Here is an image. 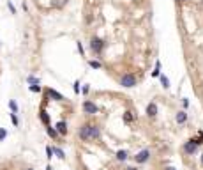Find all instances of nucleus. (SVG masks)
<instances>
[{
	"mask_svg": "<svg viewBox=\"0 0 203 170\" xmlns=\"http://www.w3.org/2000/svg\"><path fill=\"white\" fill-rule=\"evenodd\" d=\"M104 46H106L104 39H101V37H92V39H90V50H92V53L101 55V53H103V50H104Z\"/></svg>",
	"mask_w": 203,
	"mask_h": 170,
	"instance_id": "nucleus-1",
	"label": "nucleus"
},
{
	"mask_svg": "<svg viewBox=\"0 0 203 170\" xmlns=\"http://www.w3.org/2000/svg\"><path fill=\"white\" fill-rule=\"evenodd\" d=\"M136 83H138V80H136V76H134L133 73H126V75H122V78H120V85L126 87V89L136 87Z\"/></svg>",
	"mask_w": 203,
	"mask_h": 170,
	"instance_id": "nucleus-2",
	"label": "nucleus"
},
{
	"mask_svg": "<svg viewBox=\"0 0 203 170\" xmlns=\"http://www.w3.org/2000/svg\"><path fill=\"white\" fill-rule=\"evenodd\" d=\"M81 108H83L85 113H88V115H96V113H99V106L94 103V101H90V99H85L83 105H81Z\"/></svg>",
	"mask_w": 203,
	"mask_h": 170,
	"instance_id": "nucleus-3",
	"label": "nucleus"
},
{
	"mask_svg": "<svg viewBox=\"0 0 203 170\" xmlns=\"http://www.w3.org/2000/svg\"><path fill=\"white\" fill-rule=\"evenodd\" d=\"M198 147H200V145H196L194 140L189 138V140L184 144V152H185L187 156H193V154H196V152H198Z\"/></svg>",
	"mask_w": 203,
	"mask_h": 170,
	"instance_id": "nucleus-4",
	"label": "nucleus"
},
{
	"mask_svg": "<svg viewBox=\"0 0 203 170\" xmlns=\"http://www.w3.org/2000/svg\"><path fill=\"white\" fill-rule=\"evenodd\" d=\"M148 160H150V149H143V151H140L138 154L134 156V161L138 163V165H143V163H147Z\"/></svg>",
	"mask_w": 203,
	"mask_h": 170,
	"instance_id": "nucleus-5",
	"label": "nucleus"
},
{
	"mask_svg": "<svg viewBox=\"0 0 203 170\" xmlns=\"http://www.w3.org/2000/svg\"><path fill=\"white\" fill-rule=\"evenodd\" d=\"M80 140L81 142H90V124H83V126L80 127Z\"/></svg>",
	"mask_w": 203,
	"mask_h": 170,
	"instance_id": "nucleus-6",
	"label": "nucleus"
},
{
	"mask_svg": "<svg viewBox=\"0 0 203 170\" xmlns=\"http://www.w3.org/2000/svg\"><path fill=\"white\" fill-rule=\"evenodd\" d=\"M157 112H159V108H157V103H154V101H150L147 105V110H145V113H147V117H150V119H154L155 115H157Z\"/></svg>",
	"mask_w": 203,
	"mask_h": 170,
	"instance_id": "nucleus-7",
	"label": "nucleus"
},
{
	"mask_svg": "<svg viewBox=\"0 0 203 170\" xmlns=\"http://www.w3.org/2000/svg\"><path fill=\"white\" fill-rule=\"evenodd\" d=\"M44 94H46L48 98H51V99H57V101H64V99H65L60 92H57L55 89H49V87L48 89H44Z\"/></svg>",
	"mask_w": 203,
	"mask_h": 170,
	"instance_id": "nucleus-8",
	"label": "nucleus"
},
{
	"mask_svg": "<svg viewBox=\"0 0 203 170\" xmlns=\"http://www.w3.org/2000/svg\"><path fill=\"white\" fill-rule=\"evenodd\" d=\"M101 138V127L97 124H90V140H99Z\"/></svg>",
	"mask_w": 203,
	"mask_h": 170,
	"instance_id": "nucleus-9",
	"label": "nucleus"
},
{
	"mask_svg": "<svg viewBox=\"0 0 203 170\" xmlns=\"http://www.w3.org/2000/svg\"><path fill=\"white\" fill-rule=\"evenodd\" d=\"M55 129H57V133L58 135L65 136V135H67V122H65V120H58L57 126H55Z\"/></svg>",
	"mask_w": 203,
	"mask_h": 170,
	"instance_id": "nucleus-10",
	"label": "nucleus"
},
{
	"mask_svg": "<svg viewBox=\"0 0 203 170\" xmlns=\"http://www.w3.org/2000/svg\"><path fill=\"white\" fill-rule=\"evenodd\" d=\"M175 120H177V124H185V122H187V112H185V110H180V112H177Z\"/></svg>",
	"mask_w": 203,
	"mask_h": 170,
	"instance_id": "nucleus-11",
	"label": "nucleus"
},
{
	"mask_svg": "<svg viewBox=\"0 0 203 170\" xmlns=\"http://www.w3.org/2000/svg\"><path fill=\"white\" fill-rule=\"evenodd\" d=\"M115 158H117V161H126L127 158H129V152H127L126 149H120L115 152Z\"/></svg>",
	"mask_w": 203,
	"mask_h": 170,
	"instance_id": "nucleus-12",
	"label": "nucleus"
},
{
	"mask_svg": "<svg viewBox=\"0 0 203 170\" xmlns=\"http://www.w3.org/2000/svg\"><path fill=\"white\" fill-rule=\"evenodd\" d=\"M39 119L44 122V126H51V122H49V115L46 110H41V113H39Z\"/></svg>",
	"mask_w": 203,
	"mask_h": 170,
	"instance_id": "nucleus-13",
	"label": "nucleus"
},
{
	"mask_svg": "<svg viewBox=\"0 0 203 170\" xmlns=\"http://www.w3.org/2000/svg\"><path fill=\"white\" fill-rule=\"evenodd\" d=\"M27 82H28V85H41V80H39L37 76H34V75H28Z\"/></svg>",
	"mask_w": 203,
	"mask_h": 170,
	"instance_id": "nucleus-14",
	"label": "nucleus"
},
{
	"mask_svg": "<svg viewBox=\"0 0 203 170\" xmlns=\"http://www.w3.org/2000/svg\"><path fill=\"white\" fill-rule=\"evenodd\" d=\"M133 120H134L133 112H129V110H127V112H124V122H126V124H131Z\"/></svg>",
	"mask_w": 203,
	"mask_h": 170,
	"instance_id": "nucleus-15",
	"label": "nucleus"
},
{
	"mask_svg": "<svg viewBox=\"0 0 203 170\" xmlns=\"http://www.w3.org/2000/svg\"><path fill=\"white\" fill-rule=\"evenodd\" d=\"M159 80H161V85L164 87V89H170V80H168V76L166 75H159Z\"/></svg>",
	"mask_w": 203,
	"mask_h": 170,
	"instance_id": "nucleus-16",
	"label": "nucleus"
},
{
	"mask_svg": "<svg viewBox=\"0 0 203 170\" xmlns=\"http://www.w3.org/2000/svg\"><path fill=\"white\" fill-rule=\"evenodd\" d=\"M46 133H48V136H51V138H57V136H58V133H57V129L53 126H46Z\"/></svg>",
	"mask_w": 203,
	"mask_h": 170,
	"instance_id": "nucleus-17",
	"label": "nucleus"
},
{
	"mask_svg": "<svg viewBox=\"0 0 203 170\" xmlns=\"http://www.w3.org/2000/svg\"><path fill=\"white\" fill-rule=\"evenodd\" d=\"M53 156H57V158H60V160H64L65 158V152H64L60 147H53Z\"/></svg>",
	"mask_w": 203,
	"mask_h": 170,
	"instance_id": "nucleus-18",
	"label": "nucleus"
},
{
	"mask_svg": "<svg viewBox=\"0 0 203 170\" xmlns=\"http://www.w3.org/2000/svg\"><path fill=\"white\" fill-rule=\"evenodd\" d=\"M159 75H161V62H159V60H155V69L152 71V76L157 78Z\"/></svg>",
	"mask_w": 203,
	"mask_h": 170,
	"instance_id": "nucleus-19",
	"label": "nucleus"
},
{
	"mask_svg": "<svg viewBox=\"0 0 203 170\" xmlns=\"http://www.w3.org/2000/svg\"><path fill=\"white\" fill-rule=\"evenodd\" d=\"M9 119H11V122L14 124V127H18V126H20V119H18V115H16V113H13V112H11V113H9Z\"/></svg>",
	"mask_w": 203,
	"mask_h": 170,
	"instance_id": "nucleus-20",
	"label": "nucleus"
},
{
	"mask_svg": "<svg viewBox=\"0 0 203 170\" xmlns=\"http://www.w3.org/2000/svg\"><path fill=\"white\" fill-rule=\"evenodd\" d=\"M87 64L90 66L92 69H101V67H103V64L99 62V60H88V62H87Z\"/></svg>",
	"mask_w": 203,
	"mask_h": 170,
	"instance_id": "nucleus-21",
	"label": "nucleus"
},
{
	"mask_svg": "<svg viewBox=\"0 0 203 170\" xmlns=\"http://www.w3.org/2000/svg\"><path fill=\"white\" fill-rule=\"evenodd\" d=\"M9 110H11L13 113H18V103H16L14 99H11V101H9Z\"/></svg>",
	"mask_w": 203,
	"mask_h": 170,
	"instance_id": "nucleus-22",
	"label": "nucleus"
},
{
	"mask_svg": "<svg viewBox=\"0 0 203 170\" xmlns=\"http://www.w3.org/2000/svg\"><path fill=\"white\" fill-rule=\"evenodd\" d=\"M196 145H203V131H198V136L196 138H193Z\"/></svg>",
	"mask_w": 203,
	"mask_h": 170,
	"instance_id": "nucleus-23",
	"label": "nucleus"
},
{
	"mask_svg": "<svg viewBox=\"0 0 203 170\" xmlns=\"http://www.w3.org/2000/svg\"><path fill=\"white\" fill-rule=\"evenodd\" d=\"M28 91L30 92H42V87L41 85H28Z\"/></svg>",
	"mask_w": 203,
	"mask_h": 170,
	"instance_id": "nucleus-24",
	"label": "nucleus"
},
{
	"mask_svg": "<svg viewBox=\"0 0 203 170\" xmlns=\"http://www.w3.org/2000/svg\"><path fill=\"white\" fill-rule=\"evenodd\" d=\"M81 94H83V96H87V94H88V92H90V85L88 83H85V85H81Z\"/></svg>",
	"mask_w": 203,
	"mask_h": 170,
	"instance_id": "nucleus-25",
	"label": "nucleus"
},
{
	"mask_svg": "<svg viewBox=\"0 0 203 170\" xmlns=\"http://www.w3.org/2000/svg\"><path fill=\"white\" fill-rule=\"evenodd\" d=\"M6 136H7V129H6V127H0V142L4 140Z\"/></svg>",
	"mask_w": 203,
	"mask_h": 170,
	"instance_id": "nucleus-26",
	"label": "nucleus"
},
{
	"mask_svg": "<svg viewBox=\"0 0 203 170\" xmlns=\"http://www.w3.org/2000/svg\"><path fill=\"white\" fill-rule=\"evenodd\" d=\"M80 91H81V83H80V82H74V92H76V94H80Z\"/></svg>",
	"mask_w": 203,
	"mask_h": 170,
	"instance_id": "nucleus-27",
	"label": "nucleus"
},
{
	"mask_svg": "<svg viewBox=\"0 0 203 170\" xmlns=\"http://www.w3.org/2000/svg\"><path fill=\"white\" fill-rule=\"evenodd\" d=\"M46 154H48V160H51V158H53V147H46Z\"/></svg>",
	"mask_w": 203,
	"mask_h": 170,
	"instance_id": "nucleus-28",
	"label": "nucleus"
},
{
	"mask_svg": "<svg viewBox=\"0 0 203 170\" xmlns=\"http://www.w3.org/2000/svg\"><path fill=\"white\" fill-rule=\"evenodd\" d=\"M7 7H9V11H11V14H16V7L13 6V2H7Z\"/></svg>",
	"mask_w": 203,
	"mask_h": 170,
	"instance_id": "nucleus-29",
	"label": "nucleus"
},
{
	"mask_svg": "<svg viewBox=\"0 0 203 170\" xmlns=\"http://www.w3.org/2000/svg\"><path fill=\"white\" fill-rule=\"evenodd\" d=\"M78 51H80V55L83 57L85 55V50H83V44H81V42L78 41Z\"/></svg>",
	"mask_w": 203,
	"mask_h": 170,
	"instance_id": "nucleus-30",
	"label": "nucleus"
},
{
	"mask_svg": "<svg viewBox=\"0 0 203 170\" xmlns=\"http://www.w3.org/2000/svg\"><path fill=\"white\" fill-rule=\"evenodd\" d=\"M182 106H184V108H187V106H189V99H187V98L182 99Z\"/></svg>",
	"mask_w": 203,
	"mask_h": 170,
	"instance_id": "nucleus-31",
	"label": "nucleus"
},
{
	"mask_svg": "<svg viewBox=\"0 0 203 170\" xmlns=\"http://www.w3.org/2000/svg\"><path fill=\"white\" fill-rule=\"evenodd\" d=\"M126 170H138V167H127Z\"/></svg>",
	"mask_w": 203,
	"mask_h": 170,
	"instance_id": "nucleus-32",
	"label": "nucleus"
},
{
	"mask_svg": "<svg viewBox=\"0 0 203 170\" xmlns=\"http://www.w3.org/2000/svg\"><path fill=\"white\" fill-rule=\"evenodd\" d=\"M164 170H177V168H173V167H166Z\"/></svg>",
	"mask_w": 203,
	"mask_h": 170,
	"instance_id": "nucleus-33",
	"label": "nucleus"
},
{
	"mask_svg": "<svg viewBox=\"0 0 203 170\" xmlns=\"http://www.w3.org/2000/svg\"><path fill=\"white\" fill-rule=\"evenodd\" d=\"M46 170H53V168H51V167H49V165H48V167H46Z\"/></svg>",
	"mask_w": 203,
	"mask_h": 170,
	"instance_id": "nucleus-34",
	"label": "nucleus"
},
{
	"mask_svg": "<svg viewBox=\"0 0 203 170\" xmlns=\"http://www.w3.org/2000/svg\"><path fill=\"white\" fill-rule=\"evenodd\" d=\"M200 161H201V165H203V154H201V158H200Z\"/></svg>",
	"mask_w": 203,
	"mask_h": 170,
	"instance_id": "nucleus-35",
	"label": "nucleus"
},
{
	"mask_svg": "<svg viewBox=\"0 0 203 170\" xmlns=\"http://www.w3.org/2000/svg\"><path fill=\"white\" fill-rule=\"evenodd\" d=\"M177 2H187V0H177Z\"/></svg>",
	"mask_w": 203,
	"mask_h": 170,
	"instance_id": "nucleus-36",
	"label": "nucleus"
},
{
	"mask_svg": "<svg viewBox=\"0 0 203 170\" xmlns=\"http://www.w3.org/2000/svg\"><path fill=\"white\" fill-rule=\"evenodd\" d=\"M27 170H34V168H27Z\"/></svg>",
	"mask_w": 203,
	"mask_h": 170,
	"instance_id": "nucleus-37",
	"label": "nucleus"
},
{
	"mask_svg": "<svg viewBox=\"0 0 203 170\" xmlns=\"http://www.w3.org/2000/svg\"><path fill=\"white\" fill-rule=\"evenodd\" d=\"M0 46H2V42H0Z\"/></svg>",
	"mask_w": 203,
	"mask_h": 170,
	"instance_id": "nucleus-38",
	"label": "nucleus"
}]
</instances>
